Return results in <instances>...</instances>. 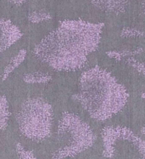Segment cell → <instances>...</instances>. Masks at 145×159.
I'll return each instance as SVG.
<instances>
[{"instance_id": "1", "label": "cell", "mask_w": 145, "mask_h": 159, "mask_svg": "<svg viewBox=\"0 0 145 159\" xmlns=\"http://www.w3.org/2000/svg\"><path fill=\"white\" fill-rule=\"evenodd\" d=\"M103 24L64 20L34 48L43 64L58 71H75L84 67L99 48Z\"/></svg>"}, {"instance_id": "4", "label": "cell", "mask_w": 145, "mask_h": 159, "mask_svg": "<svg viewBox=\"0 0 145 159\" xmlns=\"http://www.w3.org/2000/svg\"><path fill=\"white\" fill-rule=\"evenodd\" d=\"M16 120L25 137L37 142L45 141L52 134V106L43 98H28L21 105Z\"/></svg>"}, {"instance_id": "2", "label": "cell", "mask_w": 145, "mask_h": 159, "mask_svg": "<svg viewBox=\"0 0 145 159\" xmlns=\"http://www.w3.org/2000/svg\"><path fill=\"white\" fill-rule=\"evenodd\" d=\"M72 98L92 119L105 121L123 109L129 93L109 71L95 66L82 74L79 92Z\"/></svg>"}, {"instance_id": "17", "label": "cell", "mask_w": 145, "mask_h": 159, "mask_svg": "<svg viewBox=\"0 0 145 159\" xmlns=\"http://www.w3.org/2000/svg\"><path fill=\"white\" fill-rule=\"evenodd\" d=\"M141 133H142V135H144V127L143 126L142 129H141Z\"/></svg>"}, {"instance_id": "5", "label": "cell", "mask_w": 145, "mask_h": 159, "mask_svg": "<svg viewBox=\"0 0 145 159\" xmlns=\"http://www.w3.org/2000/svg\"><path fill=\"white\" fill-rule=\"evenodd\" d=\"M104 145L103 155L106 158L114 157L115 148L125 143L132 144L136 150L144 158L145 141L127 127L124 126H108L101 133Z\"/></svg>"}, {"instance_id": "6", "label": "cell", "mask_w": 145, "mask_h": 159, "mask_svg": "<svg viewBox=\"0 0 145 159\" xmlns=\"http://www.w3.org/2000/svg\"><path fill=\"white\" fill-rule=\"evenodd\" d=\"M22 37L21 30L9 20L0 19V54Z\"/></svg>"}, {"instance_id": "14", "label": "cell", "mask_w": 145, "mask_h": 159, "mask_svg": "<svg viewBox=\"0 0 145 159\" xmlns=\"http://www.w3.org/2000/svg\"><path fill=\"white\" fill-rule=\"evenodd\" d=\"M143 36V32L134 28H125L120 32V37L123 38H131V37H139Z\"/></svg>"}, {"instance_id": "7", "label": "cell", "mask_w": 145, "mask_h": 159, "mask_svg": "<svg viewBox=\"0 0 145 159\" xmlns=\"http://www.w3.org/2000/svg\"><path fill=\"white\" fill-rule=\"evenodd\" d=\"M95 6L109 12H123L128 0H90Z\"/></svg>"}, {"instance_id": "10", "label": "cell", "mask_w": 145, "mask_h": 159, "mask_svg": "<svg viewBox=\"0 0 145 159\" xmlns=\"http://www.w3.org/2000/svg\"><path fill=\"white\" fill-rule=\"evenodd\" d=\"M52 77L50 75L40 71L33 73H26L23 75V80L27 84H45L50 81Z\"/></svg>"}, {"instance_id": "8", "label": "cell", "mask_w": 145, "mask_h": 159, "mask_svg": "<svg viewBox=\"0 0 145 159\" xmlns=\"http://www.w3.org/2000/svg\"><path fill=\"white\" fill-rule=\"evenodd\" d=\"M26 56V49H21L18 52V53L13 57L10 61L7 64V65L3 70V75H2V80L4 81L10 75V74L12 73L13 71L21 65V64L24 62Z\"/></svg>"}, {"instance_id": "3", "label": "cell", "mask_w": 145, "mask_h": 159, "mask_svg": "<svg viewBox=\"0 0 145 159\" xmlns=\"http://www.w3.org/2000/svg\"><path fill=\"white\" fill-rule=\"evenodd\" d=\"M57 135L59 147L51 159L74 157L92 147L96 135L86 122L72 113L65 112L58 122Z\"/></svg>"}, {"instance_id": "12", "label": "cell", "mask_w": 145, "mask_h": 159, "mask_svg": "<svg viewBox=\"0 0 145 159\" xmlns=\"http://www.w3.org/2000/svg\"><path fill=\"white\" fill-rule=\"evenodd\" d=\"M49 19H51L50 14L45 11H34L29 15V20L32 23H39Z\"/></svg>"}, {"instance_id": "13", "label": "cell", "mask_w": 145, "mask_h": 159, "mask_svg": "<svg viewBox=\"0 0 145 159\" xmlns=\"http://www.w3.org/2000/svg\"><path fill=\"white\" fill-rule=\"evenodd\" d=\"M16 152L19 159H38L35 157L31 151H28L24 148L21 143L16 144Z\"/></svg>"}, {"instance_id": "18", "label": "cell", "mask_w": 145, "mask_h": 159, "mask_svg": "<svg viewBox=\"0 0 145 159\" xmlns=\"http://www.w3.org/2000/svg\"><path fill=\"white\" fill-rule=\"evenodd\" d=\"M0 77H1V76H0Z\"/></svg>"}, {"instance_id": "15", "label": "cell", "mask_w": 145, "mask_h": 159, "mask_svg": "<svg viewBox=\"0 0 145 159\" xmlns=\"http://www.w3.org/2000/svg\"><path fill=\"white\" fill-rule=\"evenodd\" d=\"M126 63H127L128 65L133 67L135 70L140 72L143 75H144V65H143V63H140L136 59L134 58H127L126 60Z\"/></svg>"}, {"instance_id": "11", "label": "cell", "mask_w": 145, "mask_h": 159, "mask_svg": "<svg viewBox=\"0 0 145 159\" xmlns=\"http://www.w3.org/2000/svg\"><path fill=\"white\" fill-rule=\"evenodd\" d=\"M143 51V49L142 48H137L136 50H124V51H109L106 52V54L110 57V58H114V59H117V60H121L122 58H127L129 56L136 55L138 53Z\"/></svg>"}, {"instance_id": "9", "label": "cell", "mask_w": 145, "mask_h": 159, "mask_svg": "<svg viewBox=\"0 0 145 159\" xmlns=\"http://www.w3.org/2000/svg\"><path fill=\"white\" fill-rule=\"evenodd\" d=\"M10 111L7 98L4 96H0V132L5 131L8 127Z\"/></svg>"}, {"instance_id": "16", "label": "cell", "mask_w": 145, "mask_h": 159, "mask_svg": "<svg viewBox=\"0 0 145 159\" xmlns=\"http://www.w3.org/2000/svg\"><path fill=\"white\" fill-rule=\"evenodd\" d=\"M10 3H14V4H16V5H21L23 3H25L26 0H8Z\"/></svg>"}]
</instances>
